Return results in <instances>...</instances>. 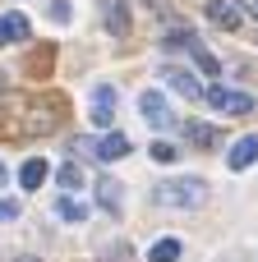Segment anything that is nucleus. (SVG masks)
<instances>
[{
  "label": "nucleus",
  "mask_w": 258,
  "mask_h": 262,
  "mask_svg": "<svg viewBox=\"0 0 258 262\" xmlns=\"http://www.w3.org/2000/svg\"><path fill=\"white\" fill-rule=\"evenodd\" d=\"M5 180H9V170H5V161H0V184H5Z\"/></svg>",
  "instance_id": "obj_23"
},
{
  "label": "nucleus",
  "mask_w": 258,
  "mask_h": 262,
  "mask_svg": "<svg viewBox=\"0 0 258 262\" xmlns=\"http://www.w3.org/2000/svg\"><path fill=\"white\" fill-rule=\"evenodd\" d=\"M185 138H189V143H194V147H203V152H208V147H217V143H222V134H217V129H212V124H199V120H189V124H185Z\"/></svg>",
  "instance_id": "obj_11"
},
{
  "label": "nucleus",
  "mask_w": 258,
  "mask_h": 262,
  "mask_svg": "<svg viewBox=\"0 0 258 262\" xmlns=\"http://www.w3.org/2000/svg\"><path fill=\"white\" fill-rule=\"evenodd\" d=\"M115 106H120V92H115L111 83H97V88H92V111H88V120H92L97 129H111V124H115Z\"/></svg>",
  "instance_id": "obj_3"
},
{
  "label": "nucleus",
  "mask_w": 258,
  "mask_h": 262,
  "mask_svg": "<svg viewBox=\"0 0 258 262\" xmlns=\"http://www.w3.org/2000/svg\"><path fill=\"white\" fill-rule=\"evenodd\" d=\"M254 161H258V134H245V138L226 152V166H231V170H245V166H254Z\"/></svg>",
  "instance_id": "obj_7"
},
{
  "label": "nucleus",
  "mask_w": 258,
  "mask_h": 262,
  "mask_svg": "<svg viewBox=\"0 0 258 262\" xmlns=\"http://www.w3.org/2000/svg\"><path fill=\"white\" fill-rule=\"evenodd\" d=\"M60 189H83V170L69 161V166H60Z\"/></svg>",
  "instance_id": "obj_18"
},
{
  "label": "nucleus",
  "mask_w": 258,
  "mask_h": 262,
  "mask_svg": "<svg viewBox=\"0 0 258 262\" xmlns=\"http://www.w3.org/2000/svg\"><path fill=\"white\" fill-rule=\"evenodd\" d=\"M18 262H32V258H18Z\"/></svg>",
  "instance_id": "obj_24"
},
{
  "label": "nucleus",
  "mask_w": 258,
  "mask_h": 262,
  "mask_svg": "<svg viewBox=\"0 0 258 262\" xmlns=\"http://www.w3.org/2000/svg\"><path fill=\"white\" fill-rule=\"evenodd\" d=\"M138 111H143V120H148L152 129H171V106H166L162 92H143V97H138Z\"/></svg>",
  "instance_id": "obj_5"
},
{
  "label": "nucleus",
  "mask_w": 258,
  "mask_h": 262,
  "mask_svg": "<svg viewBox=\"0 0 258 262\" xmlns=\"http://www.w3.org/2000/svg\"><path fill=\"white\" fill-rule=\"evenodd\" d=\"M97 203H102L106 212H120V184H115V180H102V184H97Z\"/></svg>",
  "instance_id": "obj_15"
},
{
  "label": "nucleus",
  "mask_w": 258,
  "mask_h": 262,
  "mask_svg": "<svg viewBox=\"0 0 258 262\" xmlns=\"http://www.w3.org/2000/svg\"><path fill=\"white\" fill-rule=\"evenodd\" d=\"M189 55H194V64H199V69H203L208 78H217V74H222V64H217V55H208V51H203V41H199V46H194Z\"/></svg>",
  "instance_id": "obj_17"
},
{
  "label": "nucleus",
  "mask_w": 258,
  "mask_h": 262,
  "mask_svg": "<svg viewBox=\"0 0 258 262\" xmlns=\"http://www.w3.org/2000/svg\"><path fill=\"white\" fill-rule=\"evenodd\" d=\"M42 180H46V161H42V157H28L23 170H18V184H23V189H42Z\"/></svg>",
  "instance_id": "obj_12"
},
{
  "label": "nucleus",
  "mask_w": 258,
  "mask_h": 262,
  "mask_svg": "<svg viewBox=\"0 0 258 262\" xmlns=\"http://www.w3.org/2000/svg\"><path fill=\"white\" fill-rule=\"evenodd\" d=\"M51 18H55V23H69V18H74L69 0H51Z\"/></svg>",
  "instance_id": "obj_20"
},
{
  "label": "nucleus",
  "mask_w": 258,
  "mask_h": 262,
  "mask_svg": "<svg viewBox=\"0 0 258 262\" xmlns=\"http://www.w3.org/2000/svg\"><path fill=\"white\" fill-rule=\"evenodd\" d=\"M208 106L222 111V115H249V111H254V97H249V92H235V88H226V83H212V88H208Z\"/></svg>",
  "instance_id": "obj_2"
},
{
  "label": "nucleus",
  "mask_w": 258,
  "mask_h": 262,
  "mask_svg": "<svg viewBox=\"0 0 258 262\" xmlns=\"http://www.w3.org/2000/svg\"><path fill=\"white\" fill-rule=\"evenodd\" d=\"M208 198V184L203 180H162V184H152V203L157 207H180V212H189V207H199Z\"/></svg>",
  "instance_id": "obj_1"
},
{
  "label": "nucleus",
  "mask_w": 258,
  "mask_h": 262,
  "mask_svg": "<svg viewBox=\"0 0 258 262\" xmlns=\"http://www.w3.org/2000/svg\"><path fill=\"white\" fill-rule=\"evenodd\" d=\"M28 32H32V28H28L23 14H14V9L0 14V41H28Z\"/></svg>",
  "instance_id": "obj_10"
},
{
  "label": "nucleus",
  "mask_w": 258,
  "mask_h": 262,
  "mask_svg": "<svg viewBox=\"0 0 258 262\" xmlns=\"http://www.w3.org/2000/svg\"><path fill=\"white\" fill-rule=\"evenodd\" d=\"M102 23H106V32H115L120 41L129 37V9H125L120 0H106V5H102Z\"/></svg>",
  "instance_id": "obj_8"
},
{
  "label": "nucleus",
  "mask_w": 258,
  "mask_h": 262,
  "mask_svg": "<svg viewBox=\"0 0 258 262\" xmlns=\"http://www.w3.org/2000/svg\"><path fill=\"white\" fill-rule=\"evenodd\" d=\"M240 5H245V9H249V14L258 18V0H240Z\"/></svg>",
  "instance_id": "obj_22"
},
{
  "label": "nucleus",
  "mask_w": 258,
  "mask_h": 262,
  "mask_svg": "<svg viewBox=\"0 0 258 262\" xmlns=\"http://www.w3.org/2000/svg\"><path fill=\"white\" fill-rule=\"evenodd\" d=\"M166 51H194L199 46V37L194 32H185V28H175V32H166V41H162Z\"/></svg>",
  "instance_id": "obj_16"
},
{
  "label": "nucleus",
  "mask_w": 258,
  "mask_h": 262,
  "mask_svg": "<svg viewBox=\"0 0 258 262\" xmlns=\"http://www.w3.org/2000/svg\"><path fill=\"white\" fill-rule=\"evenodd\" d=\"M148 262H180V239H157L148 249Z\"/></svg>",
  "instance_id": "obj_14"
},
{
  "label": "nucleus",
  "mask_w": 258,
  "mask_h": 262,
  "mask_svg": "<svg viewBox=\"0 0 258 262\" xmlns=\"http://www.w3.org/2000/svg\"><path fill=\"white\" fill-rule=\"evenodd\" d=\"M55 216H65V221H74V226H83L88 221V203H78V198H55Z\"/></svg>",
  "instance_id": "obj_13"
},
{
  "label": "nucleus",
  "mask_w": 258,
  "mask_h": 262,
  "mask_svg": "<svg viewBox=\"0 0 258 262\" xmlns=\"http://www.w3.org/2000/svg\"><path fill=\"white\" fill-rule=\"evenodd\" d=\"M175 157H180V152H175L171 143H152V161H162V166H171Z\"/></svg>",
  "instance_id": "obj_19"
},
{
  "label": "nucleus",
  "mask_w": 258,
  "mask_h": 262,
  "mask_svg": "<svg viewBox=\"0 0 258 262\" xmlns=\"http://www.w3.org/2000/svg\"><path fill=\"white\" fill-rule=\"evenodd\" d=\"M203 9L217 28H240V0H203Z\"/></svg>",
  "instance_id": "obj_6"
},
{
  "label": "nucleus",
  "mask_w": 258,
  "mask_h": 262,
  "mask_svg": "<svg viewBox=\"0 0 258 262\" xmlns=\"http://www.w3.org/2000/svg\"><path fill=\"white\" fill-rule=\"evenodd\" d=\"M78 147H83V152H92V157H97V161H120V157H125V152H129V138H125V134H115V129H111V134H106V138H97V143H92V138H83V143H78Z\"/></svg>",
  "instance_id": "obj_4"
},
{
  "label": "nucleus",
  "mask_w": 258,
  "mask_h": 262,
  "mask_svg": "<svg viewBox=\"0 0 258 262\" xmlns=\"http://www.w3.org/2000/svg\"><path fill=\"white\" fill-rule=\"evenodd\" d=\"M162 78H166V83H171V88H175L180 97H189V101L208 97V92H203V88L194 83V74H189V69H162Z\"/></svg>",
  "instance_id": "obj_9"
},
{
  "label": "nucleus",
  "mask_w": 258,
  "mask_h": 262,
  "mask_svg": "<svg viewBox=\"0 0 258 262\" xmlns=\"http://www.w3.org/2000/svg\"><path fill=\"white\" fill-rule=\"evenodd\" d=\"M14 216H18V203L5 198V203H0V221H14Z\"/></svg>",
  "instance_id": "obj_21"
}]
</instances>
